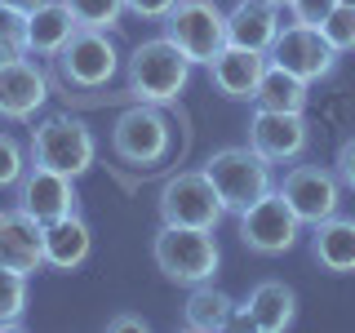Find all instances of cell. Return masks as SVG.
<instances>
[{"mask_svg":"<svg viewBox=\"0 0 355 333\" xmlns=\"http://www.w3.org/2000/svg\"><path fill=\"white\" fill-rule=\"evenodd\" d=\"M187 80H191V58L169 36L133 44V53L125 58V94L133 103H178Z\"/></svg>","mask_w":355,"mask_h":333,"instance_id":"obj_1","label":"cell"},{"mask_svg":"<svg viewBox=\"0 0 355 333\" xmlns=\"http://www.w3.org/2000/svg\"><path fill=\"white\" fill-rule=\"evenodd\" d=\"M151 258L160 266L164 280L173 284H200V280H214L222 249L214 240V227H178V222H160L151 240Z\"/></svg>","mask_w":355,"mask_h":333,"instance_id":"obj_2","label":"cell"},{"mask_svg":"<svg viewBox=\"0 0 355 333\" xmlns=\"http://www.w3.org/2000/svg\"><path fill=\"white\" fill-rule=\"evenodd\" d=\"M209 182H214V191L222 200V209L227 214H240V209H249L253 200H262L266 191H275V178H271V160L258 155L244 142V147H222L209 155L205 164Z\"/></svg>","mask_w":355,"mask_h":333,"instance_id":"obj_3","label":"cell"},{"mask_svg":"<svg viewBox=\"0 0 355 333\" xmlns=\"http://www.w3.org/2000/svg\"><path fill=\"white\" fill-rule=\"evenodd\" d=\"M111 151L133 169H151L173 151V125L155 103H133L111 125Z\"/></svg>","mask_w":355,"mask_h":333,"instance_id":"obj_4","label":"cell"},{"mask_svg":"<svg viewBox=\"0 0 355 333\" xmlns=\"http://www.w3.org/2000/svg\"><path fill=\"white\" fill-rule=\"evenodd\" d=\"M27 155L44 169H58L67 178H80L85 169H94V155H98V142L89 133L85 120L76 116H49L31 129V147Z\"/></svg>","mask_w":355,"mask_h":333,"instance_id":"obj_5","label":"cell"},{"mask_svg":"<svg viewBox=\"0 0 355 333\" xmlns=\"http://www.w3.org/2000/svg\"><path fill=\"white\" fill-rule=\"evenodd\" d=\"M164 36H169L178 49L196 62H214L222 49H227V14L214 5V0H178L169 14L160 18Z\"/></svg>","mask_w":355,"mask_h":333,"instance_id":"obj_6","label":"cell"},{"mask_svg":"<svg viewBox=\"0 0 355 333\" xmlns=\"http://www.w3.org/2000/svg\"><path fill=\"white\" fill-rule=\"evenodd\" d=\"M53 67H58L62 85H71V89H103L120 71V49L111 40V31L76 27L67 36V44L53 53Z\"/></svg>","mask_w":355,"mask_h":333,"instance_id":"obj_7","label":"cell"},{"mask_svg":"<svg viewBox=\"0 0 355 333\" xmlns=\"http://www.w3.org/2000/svg\"><path fill=\"white\" fill-rule=\"evenodd\" d=\"M236 218H240V244L258 258H280L302 236V218L288 209V200L280 191H266L249 209H240Z\"/></svg>","mask_w":355,"mask_h":333,"instance_id":"obj_8","label":"cell"},{"mask_svg":"<svg viewBox=\"0 0 355 333\" xmlns=\"http://www.w3.org/2000/svg\"><path fill=\"white\" fill-rule=\"evenodd\" d=\"M160 222H178V227H218L222 222V200L214 191L205 169H182L160 187Z\"/></svg>","mask_w":355,"mask_h":333,"instance_id":"obj_9","label":"cell"},{"mask_svg":"<svg viewBox=\"0 0 355 333\" xmlns=\"http://www.w3.org/2000/svg\"><path fill=\"white\" fill-rule=\"evenodd\" d=\"M266 58L280 62L284 71L302 76L306 85H315V80H324V76L338 71V58H342V53L324 40V31H320V27H302V22H288V27H280V36L271 40Z\"/></svg>","mask_w":355,"mask_h":333,"instance_id":"obj_10","label":"cell"},{"mask_svg":"<svg viewBox=\"0 0 355 333\" xmlns=\"http://www.w3.org/2000/svg\"><path fill=\"white\" fill-rule=\"evenodd\" d=\"M275 191H280L288 200V209L302 218V227H315V222H324L329 214H338L347 187H342L338 169H324V164H293Z\"/></svg>","mask_w":355,"mask_h":333,"instance_id":"obj_11","label":"cell"},{"mask_svg":"<svg viewBox=\"0 0 355 333\" xmlns=\"http://www.w3.org/2000/svg\"><path fill=\"white\" fill-rule=\"evenodd\" d=\"M76 178H67L58 169H44V164L31 160L27 173L18 178V209L27 218H36L40 227H49V222H58L67 214H80V196H76Z\"/></svg>","mask_w":355,"mask_h":333,"instance_id":"obj_12","label":"cell"},{"mask_svg":"<svg viewBox=\"0 0 355 333\" xmlns=\"http://www.w3.org/2000/svg\"><path fill=\"white\" fill-rule=\"evenodd\" d=\"M306 142H311V125L302 111H271V107H258L249 116V147L266 155L271 164H293L306 155Z\"/></svg>","mask_w":355,"mask_h":333,"instance_id":"obj_13","label":"cell"},{"mask_svg":"<svg viewBox=\"0 0 355 333\" xmlns=\"http://www.w3.org/2000/svg\"><path fill=\"white\" fill-rule=\"evenodd\" d=\"M0 266H14L22 275L44 271V227L22 209H0Z\"/></svg>","mask_w":355,"mask_h":333,"instance_id":"obj_14","label":"cell"},{"mask_svg":"<svg viewBox=\"0 0 355 333\" xmlns=\"http://www.w3.org/2000/svg\"><path fill=\"white\" fill-rule=\"evenodd\" d=\"M44 98H49V80L31 53L0 67V116L5 120H31L44 107Z\"/></svg>","mask_w":355,"mask_h":333,"instance_id":"obj_15","label":"cell"},{"mask_svg":"<svg viewBox=\"0 0 355 333\" xmlns=\"http://www.w3.org/2000/svg\"><path fill=\"white\" fill-rule=\"evenodd\" d=\"M262 71H266V53L240 49V44H227V49L209 62V80H214V89L222 98H231V103H249L258 80H262Z\"/></svg>","mask_w":355,"mask_h":333,"instance_id":"obj_16","label":"cell"},{"mask_svg":"<svg viewBox=\"0 0 355 333\" xmlns=\"http://www.w3.org/2000/svg\"><path fill=\"white\" fill-rule=\"evenodd\" d=\"M76 27H80V22L71 18V9H67L62 0H44L31 14H22V44H27L31 58H53Z\"/></svg>","mask_w":355,"mask_h":333,"instance_id":"obj_17","label":"cell"},{"mask_svg":"<svg viewBox=\"0 0 355 333\" xmlns=\"http://www.w3.org/2000/svg\"><path fill=\"white\" fill-rule=\"evenodd\" d=\"M280 5L271 0H240L227 14V44H240V49H258L266 53L271 40L280 36Z\"/></svg>","mask_w":355,"mask_h":333,"instance_id":"obj_18","label":"cell"},{"mask_svg":"<svg viewBox=\"0 0 355 333\" xmlns=\"http://www.w3.org/2000/svg\"><path fill=\"white\" fill-rule=\"evenodd\" d=\"M89 249H94V231L80 214H67L44 227V266L53 271H80L89 262Z\"/></svg>","mask_w":355,"mask_h":333,"instance_id":"obj_19","label":"cell"},{"mask_svg":"<svg viewBox=\"0 0 355 333\" xmlns=\"http://www.w3.org/2000/svg\"><path fill=\"white\" fill-rule=\"evenodd\" d=\"M311 258L333 275H351L355 271V218L329 214L324 222L311 227Z\"/></svg>","mask_w":355,"mask_h":333,"instance_id":"obj_20","label":"cell"},{"mask_svg":"<svg viewBox=\"0 0 355 333\" xmlns=\"http://www.w3.org/2000/svg\"><path fill=\"white\" fill-rule=\"evenodd\" d=\"M249 311V325L258 333H284L288 325L297 320V293L288 289L284 280H262L253 284L249 302H240Z\"/></svg>","mask_w":355,"mask_h":333,"instance_id":"obj_21","label":"cell"},{"mask_svg":"<svg viewBox=\"0 0 355 333\" xmlns=\"http://www.w3.org/2000/svg\"><path fill=\"white\" fill-rule=\"evenodd\" d=\"M231 316H236V298L214 289V280H200L191 284L187 293V307H182V325L191 333H218V329H231Z\"/></svg>","mask_w":355,"mask_h":333,"instance_id":"obj_22","label":"cell"},{"mask_svg":"<svg viewBox=\"0 0 355 333\" xmlns=\"http://www.w3.org/2000/svg\"><path fill=\"white\" fill-rule=\"evenodd\" d=\"M253 103H258V107H271V111H306L311 85L302 80V76L284 71L280 62L266 58V71H262L258 89H253Z\"/></svg>","mask_w":355,"mask_h":333,"instance_id":"obj_23","label":"cell"},{"mask_svg":"<svg viewBox=\"0 0 355 333\" xmlns=\"http://www.w3.org/2000/svg\"><path fill=\"white\" fill-rule=\"evenodd\" d=\"M22 311H27V275L0 266V333L22 329Z\"/></svg>","mask_w":355,"mask_h":333,"instance_id":"obj_24","label":"cell"},{"mask_svg":"<svg viewBox=\"0 0 355 333\" xmlns=\"http://www.w3.org/2000/svg\"><path fill=\"white\" fill-rule=\"evenodd\" d=\"M71 9V18L80 27H98V31H116L120 14H125V0H62Z\"/></svg>","mask_w":355,"mask_h":333,"instance_id":"obj_25","label":"cell"},{"mask_svg":"<svg viewBox=\"0 0 355 333\" xmlns=\"http://www.w3.org/2000/svg\"><path fill=\"white\" fill-rule=\"evenodd\" d=\"M27 164H31V155L22 147V138H14L9 129H0V191H14L18 178L27 173Z\"/></svg>","mask_w":355,"mask_h":333,"instance_id":"obj_26","label":"cell"},{"mask_svg":"<svg viewBox=\"0 0 355 333\" xmlns=\"http://www.w3.org/2000/svg\"><path fill=\"white\" fill-rule=\"evenodd\" d=\"M320 31H324V40L338 53H351L355 49V5H333V14L320 22Z\"/></svg>","mask_w":355,"mask_h":333,"instance_id":"obj_27","label":"cell"},{"mask_svg":"<svg viewBox=\"0 0 355 333\" xmlns=\"http://www.w3.org/2000/svg\"><path fill=\"white\" fill-rule=\"evenodd\" d=\"M27 58V44H22V14L9 5H0V67Z\"/></svg>","mask_w":355,"mask_h":333,"instance_id":"obj_28","label":"cell"},{"mask_svg":"<svg viewBox=\"0 0 355 333\" xmlns=\"http://www.w3.org/2000/svg\"><path fill=\"white\" fill-rule=\"evenodd\" d=\"M333 5H338V0H288L284 9H288V18L302 22V27H320V22L333 14Z\"/></svg>","mask_w":355,"mask_h":333,"instance_id":"obj_29","label":"cell"},{"mask_svg":"<svg viewBox=\"0 0 355 333\" xmlns=\"http://www.w3.org/2000/svg\"><path fill=\"white\" fill-rule=\"evenodd\" d=\"M333 169H338L342 187H347V191H355V138H342L338 155H333Z\"/></svg>","mask_w":355,"mask_h":333,"instance_id":"obj_30","label":"cell"},{"mask_svg":"<svg viewBox=\"0 0 355 333\" xmlns=\"http://www.w3.org/2000/svg\"><path fill=\"white\" fill-rule=\"evenodd\" d=\"M173 5H178V0H125V9H129V14H138V18H155V22L169 14Z\"/></svg>","mask_w":355,"mask_h":333,"instance_id":"obj_31","label":"cell"},{"mask_svg":"<svg viewBox=\"0 0 355 333\" xmlns=\"http://www.w3.org/2000/svg\"><path fill=\"white\" fill-rule=\"evenodd\" d=\"M107 329L111 333H116V329H147V320H142V316H111Z\"/></svg>","mask_w":355,"mask_h":333,"instance_id":"obj_32","label":"cell"},{"mask_svg":"<svg viewBox=\"0 0 355 333\" xmlns=\"http://www.w3.org/2000/svg\"><path fill=\"white\" fill-rule=\"evenodd\" d=\"M0 5L18 9V14H31V9H36V5H44V0H0Z\"/></svg>","mask_w":355,"mask_h":333,"instance_id":"obj_33","label":"cell"},{"mask_svg":"<svg viewBox=\"0 0 355 333\" xmlns=\"http://www.w3.org/2000/svg\"><path fill=\"white\" fill-rule=\"evenodd\" d=\"M271 5H280V9H284V5H288V0H271Z\"/></svg>","mask_w":355,"mask_h":333,"instance_id":"obj_34","label":"cell"},{"mask_svg":"<svg viewBox=\"0 0 355 333\" xmlns=\"http://www.w3.org/2000/svg\"><path fill=\"white\" fill-rule=\"evenodd\" d=\"M338 5H355V0H338Z\"/></svg>","mask_w":355,"mask_h":333,"instance_id":"obj_35","label":"cell"}]
</instances>
